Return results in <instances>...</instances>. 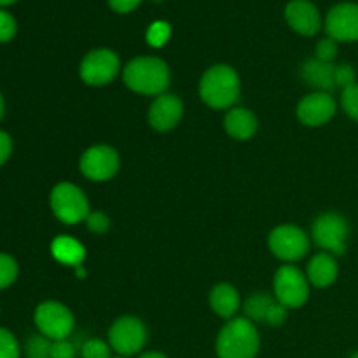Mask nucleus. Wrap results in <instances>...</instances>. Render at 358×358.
I'll use <instances>...</instances> for the list:
<instances>
[{
    "mask_svg": "<svg viewBox=\"0 0 358 358\" xmlns=\"http://www.w3.org/2000/svg\"><path fill=\"white\" fill-rule=\"evenodd\" d=\"M51 358H76V346L66 339L51 343Z\"/></svg>",
    "mask_w": 358,
    "mask_h": 358,
    "instance_id": "7c9ffc66",
    "label": "nucleus"
},
{
    "mask_svg": "<svg viewBox=\"0 0 358 358\" xmlns=\"http://www.w3.org/2000/svg\"><path fill=\"white\" fill-rule=\"evenodd\" d=\"M210 306L219 317L233 318L240 308L238 290L229 283H219L210 294Z\"/></svg>",
    "mask_w": 358,
    "mask_h": 358,
    "instance_id": "6ab92c4d",
    "label": "nucleus"
},
{
    "mask_svg": "<svg viewBox=\"0 0 358 358\" xmlns=\"http://www.w3.org/2000/svg\"><path fill=\"white\" fill-rule=\"evenodd\" d=\"M184 114V105L175 94L163 93L156 96L149 108V124L157 131H168L175 128Z\"/></svg>",
    "mask_w": 358,
    "mask_h": 358,
    "instance_id": "4468645a",
    "label": "nucleus"
},
{
    "mask_svg": "<svg viewBox=\"0 0 358 358\" xmlns=\"http://www.w3.org/2000/svg\"><path fill=\"white\" fill-rule=\"evenodd\" d=\"M341 101L346 114L352 119H355V121H358V84H353V86L343 90Z\"/></svg>",
    "mask_w": 358,
    "mask_h": 358,
    "instance_id": "bb28decb",
    "label": "nucleus"
},
{
    "mask_svg": "<svg viewBox=\"0 0 358 358\" xmlns=\"http://www.w3.org/2000/svg\"><path fill=\"white\" fill-rule=\"evenodd\" d=\"M51 254L62 264L76 266V268H79L83 264L84 257H86V250H84L83 245L77 240H73V238L65 236V234L52 241Z\"/></svg>",
    "mask_w": 358,
    "mask_h": 358,
    "instance_id": "aec40b11",
    "label": "nucleus"
},
{
    "mask_svg": "<svg viewBox=\"0 0 358 358\" xmlns=\"http://www.w3.org/2000/svg\"><path fill=\"white\" fill-rule=\"evenodd\" d=\"M108 343L119 355L131 357L138 353L147 343V329L135 317H121L108 331Z\"/></svg>",
    "mask_w": 358,
    "mask_h": 358,
    "instance_id": "6e6552de",
    "label": "nucleus"
},
{
    "mask_svg": "<svg viewBox=\"0 0 358 358\" xmlns=\"http://www.w3.org/2000/svg\"><path fill=\"white\" fill-rule=\"evenodd\" d=\"M20 343L7 329H0V358H20Z\"/></svg>",
    "mask_w": 358,
    "mask_h": 358,
    "instance_id": "b1692460",
    "label": "nucleus"
},
{
    "mask_svg": "<svg viewBox=\"0 0 358 358\" xmlns=\"http://www.w3.org/2000/svg\"><path fill=\"white\" fill-rule=\"evenodd\" d=\"M16 20L7 10L0 9V42H9L16 35Z\"/></svg>",
    "mask_w": 358,
    "mask_h": 358,
    "instance_id": "c85d7f7f",
    "label": "nucleus"
},
{
    "mask_svg": "<svg viewBox=\"0 0 358 358\" xmlns=\"http://www.w3.org/2000/svg\"><path fill=\"white\" fill-rule=\"evenodd\" d=\"M285 320H287V308L276 301V303L273 304L271 310H269L268 318H266V324L276 327V325H282Z\"/></svg>",
    "mask_w": 358,
    "mask_h": 358,
    "instance_id": "473e14b6",
    "label": "nucleus"
},
{
    "mask_svg": "<svg viewBox=\"0 0 358 358\" xmlns=\"http://www.w3.org/2000/svg\"><path fill=\"white\" fill-rule=\"evenodd\" d=\"M199 96L208 107L224 110L236 103L240 96V77L229 65H213L199 83Z\"/></svg>",
    "mask_w": 358,
    "mask_h": 358,
    "instance_id": "f03ea898",
    "label": "nucleus"
},
{
    "mask_svg": "<svg viewBox=\"0 0 358 358\" xmlns=\"http://www.w3.org/2000/svg\"><path fill=\"white\" fill-rule=\"evenodd\" d=\"M336 114V101L331 96V93H324V91H317L303 100L297 105V117L303 124L317 128V126L325 124L331 121Z\"/></svg>",
    "mask_w": 358,
    "mask_h": 358,
    "instance_id": "ddd939ff",
    "label": "nucleus"
},
{
    "mask_svg": "<svg viewBox=\"0 0 358 358\" xmlns=\"http://www.w3.org/2000/svg\"><path fill=\"white\" fill-rule=\"evenodd\" d=\"M287 23L301 35H315L320 30V13L310 0H292L285 9Z\"/></svg>",
    "mask_w": 358,
    "mask_h": 358,
    "instance_id": "2eb2a0df",
    "label": "nucleus"
},
{
    "mask_svg": "<svg viewBox=\"0 0 358 358\" xmlns=\"http://www.w3.org/2000/svg\"><path fill=\"white\" fill-rule=\"evenodd\" d=\"M51 210L63 224H79L90 215L86 194L77 185L62 182L51 191Z\"/></svg>",
    "mask_w": 358,
    "mask_h": 358,
    "instance_id": "20e7f679",
    "label": "nucleus"
},
{
    "mask_svg": "<svg viewBox=\"0 0 358 358\" xmlns=\"http://www.w3.org/2000/svg\"><path fill=\"white\" fill-rule=\"evenodd\" d=\"M315 55H317V59H320V62L332 63V59H334L336 55H338V45H336L334 38L331 37L322 38V41L317 44Z\"/></svg>",
    "mask_w": 358,
    "mask_h": 358,
    "instance_id": "cd10ccee",
    "label": "nucleus"
},
{
    "mask_svg": "<svg viewBox=\"0 0 358 358\" xmlns=\"http://www.w3.org/2000/svg\"><path fill=\"white\" fill-rule=\"evenodd\" d=\"M275 303L276 301L273 299L269 294L257 292L245 301V306H243L245 315H247V318L250 322H262V324H266V318H268L269 310H271Z\"/></svg>",
    "mask_w": 358,
    "mask_h": 358,
    "instance_id": "412c9836",
    "label": "nucleus"
},
{
    "mask_svg": "<svg viewBox=\"0 0 358 358\" xmlns=\"http://www.w3.org/2000/svg\"><path fill=\"white\" fill-rule=\"evenodd\" d=\"M117 358H124V357H117Z\"/></svg>",
    "mask_w": 358,
    "mask_h": 358,
    "instance_id": "a19ab883",
    "label": "nucleus"
},
{
    "mask_svg": "<svg viewBox=\"0 0 358 358\" xmlns=\"http://www.w3.org/2000/svg\"><path fill=\"white\" fill-rule=\"evenodd\" d=\"M10 152H13V140L6 131H0V166L9 159Z\"/></svg>",
    "mask_w": 358,
    "mask_h": 358,
    "instance_id": "72a5a7b5",
    "label": "nucleus"
},
{
    "mask_svg": "<svg viewBox=\"0 0 358 358\" xmlns=\"http://www.w3.org/2000/svg\"><path fill=\"white\" fill-rule=\"evenodd\" d=\"M301 73L303 79L318 91L329 93L336 87V66L332 63L320 62L317 58L308 59L301 69Z\"/></svg>",
    "mask_w": 358,
    "mask_h": 358,
    "instance_id": "dca6fc26",
    "label": "nucleus"
},
{
    "mask_svg": "<svg viewBox=\"0 0 358 358\" xmlns=\"http://www.w3.org/2000/svg\"><path fill=\"white\" fill-rule=\"evenodd\" d=\"M311 234H313L315 243L324 248L327 254L343 255L346 250L350 227L345 217H341L339 213L329 212L315 220Z\"/></svg>",
    "mask_w": 358,
    "mask_h": 358,
    "instance_id": "0eeeda50",
    "label": "nucleus"
},
{
    "mask_svg": "<svg viewBox=\"0 0 358 358\" xmlns=\"http://www.w3.org/2000/svg\"><path fill=\"white\" fill-rule=\"evenodd\" d=\"M261 338L254 322L248 318H231L219 332L217 355L219 358H255Z\"/></svg>",
    "mask_w": 358,
    "mask_h": 358,
    "instance_id": "7ed1b4c3",
    "label": "nucleus"
},
{
    "mask_svg": "<svg viewBox=\"0 0 358 358\" xmlns=\"http://www.w3.org/2000/svg\"><path fill=\"white\" fill-rule=\"evenodd\" d=\"M3 112H6V103H3V98L2 94H0V119L3 117Z\"/></svg>",
    "mask_w": 358,
    "mask_h": 358,
    "instance_id": "e433bc0d",
    "label": "nucleus"
},
{
    "mask_svg": "<svg viewBox=\"0 0 358 358\" xmlns=\"http://www.w3.org/2000/svg\"><path fill=\"white\" fill-rule=\"evenodd\" d=\"M275 297L280 304L287 308V310H296L301 308L310 297V287H308L306 276L297 269L296 266L287 264L276 271L275 283Z\"/></svg>",
    "mask_w": 358,
    "mask_h": 358,
    "instance_id": "423d86ee",
    "label": "nucleus"
},
{
    "mask_svg": "<svg viewBox=\"0 0 358 358\" xmlns=\"http://www.w3.org/2000/svg\"><path fill=\"white\" fill-rule=\"evenodd\" d=\"M16 0H0V7L2 6H10V3H14Z\"/></svg>",
    "mask_w": 358,
    "mask_h": 358,
    "instance_id": "4c0bfd02",
    "label": "nucleus"
},
{
    "mask_svg": "<svg viewBox=\"0 0 358 358\" xmlns=\"http://www.w3.org/2000/svg\"><path fill=\"white\" fill-rule=\"evenodd\" d=\"M34 320L38 332L51 341L66 339L72 334L73 325H76L72 311L58 301H45L38 304Z\"/></svg>",
    "mask_w": 358,
    "mask_h": 358,
    "instance_id": "39448f33",
    "label": "nucleus"
},
{
    "mask_svg": "<svg viewBox=\"0 0 358 358\" xmlns=\"http://www.w3.org/2000/svg\"><path fill=\"white\" fill-rule=\"evenodd\" d=\"M117 55L110 49H94L80 63V77L90 86H105L119 72Z\"/></svg>",
    "mask_w": 358,
    "mask_h": 358,
    "instance_id": "9d476101",
    "label": "nucleus"
},
{
    "mask_svg": "<svg viewBox=\"0 0 358 358\" xmlns=\"http://www.w3.org/2000/svg\"><path fill=\"white\" fill-rule=\"evenodd\" d=\"M269 248L282 261L294 262L306 255L308 248H310V240H308L306 233L303 229L285 224V226H278L276 229L271 231V234H269Z\"/></svg>",
    "mask_w": 358,
    "mask_h": 358,
    "instance_id": "1a4fd4ad",
    "label": "nucleus"
},
{
    "mask_svg": "<svg viewBox=\"0 0 358 358\" xmlns=\"http://www.w3.org/2000/svg\"><path fill=\"white\" fill-rule=\"evenodd\" d=\"M140 358H168V357L161 352H145L140 355Z\"/></svg>",
    "mask_w": 358,
    "mask_h": 358,
    "instance_id": "c9c22d12",
    "label": "nucleus"
},
{
    "mask_svg": "<svg viewBox=\"0 0 358 358\" xmlns=\"http://www.w3.org/2000/svg\"><path fill=\"white\" fill-rule=\"evenodd\" d=\"M226 131L236 140H248L257 131V119L248 108H231L226 115Z\"/></svg>",
    "mask_w": 358,
    "mask_h": 358,
    "instance_id": "a211bd4d",
    "label": "nucleus"
},
{
    "mask_svg": "<svg viewBox=\"0 0 358 358\" xmlns=\"http://www.w3.org/2000/svg\"><path fill=\"white\" fill-rule=\"evenodd\" d=\"M122 79L126 86L135 93L159 96L170 84V70L163 59L154 56H140L124 66Z\"/></svg>",
    "mask_w": 358,
    "mask_h": 358,
    "instance_id": "f257e3e1",
    "label": "nucleus"
},
{
    "mask_svg": "<svg viewBox=\"0 0 358 358\" xmlns=\"http://www.w3.org/2000/svg\"><path fill=\"white\" fill-rule=\"evenodd\" d=\"M325 30L334 41H358V3L343 2L332 7L325 20Z\"/></svg>",
    "mask_w": 358,
    "mask_h": 358,
    "instance_id": "f8f14e48",
    "label": "nucleus"
},
{
    "mask_svg": "<svg viewBox=\"0 0 358 358\" xmlns=\"http://www.w3.org/2000/svg\"><path fill=\"white\" fill-rule=\"evenodd\" d=\"M119 170V154L108 145L90 147L80 157V171L84 177L96 182L110 180Z\"/></svg>",
    "mask_w": 358,
    "mask_h": 358,
    "instance_id": "9b49d317",
    "label": "nucleus"
},
{
    "mask_svg": "<svg viewBox=\"0 0 358 358\" xmlns=\"http://www.w3.org/2000/svg\"><path fill=\"white\" fill-rule=\"evenodd\" d=\"M83 358H110V346L101 339H87L80 348Z\"/></svg>",
    "mask_w": 358,
    "mask_h": 358,
    "instance_id": "393cba45",
    "label": "nucleus"
},
{
    "mask_svg": "<svg viewBox=\"0 0 358 358\" xmlns=\"http://www.w3.org/2000/svg\"><path fill=\"white\" fill-rule=\"evenodd\" d=\"M350 358H358V352H357V353H353V355L350 357Z\"/></svg>",
    "mask_w": 358,
    "mask_h": 358,
    "instance_id": "58836bf2",
    "label": "nucleus"
},
{
    "mask_svg": "<svg viewBox=\"0 0 358 358\" xmlns=\"http://www.w3.org/2000/svg\"><path fill=\"white\" fill-rule=\"evenodd\" d=\"M168 38H170V24L163 23V21L150 24V28L147 30V42L154 48H161L163 44H166Z\"/></svg>",
    "mask_w": 358,
    "mask_h": 358,
    "instance_id": "a878e982",
    "label": "nucleus"
},
{
    "mask_svg": "<svg viewBox=\"0 0 358 358\" xmlns=\"http://www.w3.org/2000/svg\"><path fill=\"white\" fill-rule=\"evenodd\" d=\"M142 0H108V6L115 10V13H129V10L136 9Z\"/></svg>",
    "mask_w": 358,
    "mask_h": 358,
    "instance_id": "f704fd0d",
    "label": "nucleus"
},
{
    "mask_svg": "<svg viewBox=\"0 0 358 358\" xmlns=\"http://www.w3.org/2000/svg\"><path fill=\"white\" fill-rule=\"evenodd\" d=\"M51 339L45 336H31L27 343L28 358H51Z\"/></svg>",
    "mask_w": 358,
    "mask_h": 358,
    "instance_id": "5701e85b",
    "label": "nucleus"
},
{
    "mask_svg": "<svg viewBox=\"0 0 358 358\" xmlns=\"http://www.w3.org/2000/svg\"><path fill=\"white\" fill-rule=\"evenodd\" d=\"M338 262H336L334 255L327 254V252L317 254L308 264V280L318 289L332 285L338 278Z\"/></svg>",
    "mask_w": 358,
    "mask_h": 358,
    "instance_id": "f3484780",
    "label": "nucleus"
},
{
    "mask_svg": "<svg viewBox=\"0 0 358 358\" xmlns=\"http://www.w3.org/2000/svg\"><path fill=\"white\" fill-rule=\"evenodd\" d=\"M86 224H87V227H90V231H93V233H96V234L105 233V231L108 229V226H110L107 215H105V213H101V212L90 213V215H87V219H86Z\"/></svg>",
    "mask_w": 358,
    "mask_h": 358,
    "instance_id": "2f4dec72",
    "label": "nucleus"
},
{
    "mask_svg": "<svg viewBox=\"0 0 358 358\" xmlns=\"http://www.w3.org/2000/svg\"><path fill=\"white\" fill-rule=\"evenodd\" d=\"M156 2H161V0H156Z\"/></svg>",
    "mask_w": 358,
    "mask_h": 358,
    "instance_id": "ea45409f",
    "label": "nucleus"
},
{
    "mask_svg": "<svg viewBox=\"0 0 358 358\" xmlns=\"http://www.w3.org/2000/svg\"><path fill=\"white\" fill-rule=\"evenodd\" d=\"M17 278V262L9 254H0V290L13 285Z\"/></svg>",
    "mask_w": 358,
    "mask_h": 358,
    "instance_id": "4be33fe9",
    "label": "nucleus"
},
{
    "mask_svg": "<svg viewBox=\"0 0 358 358\" xmlns=\"http://www.w3.org/2000/svg\"><path fill=\"white\" fill-rule=\"evenodd\" d=\"M357 79L355 69L352 65H339L336 66V86H341L343 90L353 86Z\"/></svg>",
    "mask_w": 358,
    "mask_h": 358,
    "instance_id": "c756f323",
    "label": "nucleus"
}]
</instances>
